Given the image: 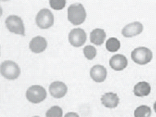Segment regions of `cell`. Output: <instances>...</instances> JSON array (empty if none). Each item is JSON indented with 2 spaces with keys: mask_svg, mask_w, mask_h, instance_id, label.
I'll list each match as a JSON object with an SVG mask.
<instances>
[{
  "mask_svg": "<svg viewBox=\"0 0 156 117\" xmlns=\"http://www.w3.org/2000/svg\"><path fill=\"white\" fill-rule=\"evenodd\" d=\"M143 25L140 22L135 21L126 25L122 30V34L126 37H132L138 35L143 31Z\"/></svg>",
  "mask_w": 156,
  "mask_h": 117,
  "instance_id": "ba28073f",
  "label": "cell"
},
{
  "mask_svg": "<svg viewBox=\"0 0 156 117\" xmlns=\"http://www.w3.org/2000/svg\"><path fill=\"white\" fill-rule=\"evenodd\" d=\"M105 48L108 51L115 52L120 48V41L116 37H110L107 40Z\"/></svg>",
  "mask_w": 156,
  "mask_h": 117,
  "instance_id": "2e32d148",
  "label": "cell"
},
{
  "mask_svg": "<svg viewBox=\"0 0 156 117\" xmlns=\"http://www.w3.org/2000/svg\"><path fill=\"white\" fill-rule=\"evenodd\" d=\"M87 40V34L84 30L81 28H75L71 30L69 34V41L73 46H82Z\"/></svg>",
  "mask_w": 156,
  "mask_h": 117,
  "instance_id": "52a82bcc",
  "label": "cell"
},
{
  "mask_svg": "<svg viewBox=\"0 0 156 117\" xmlns=\"http://www.w3.org/2000/svg\"><path fill=\"white\" fill-rule=\"evenodd\" d=\"M133 61L139 65H145L151 61L153 58L152 51L146 47H137L131 52Z\"/></svg>",
  "mask_w": 156,
  "mask_h": 117,
  "instance_id": "7a4b0ae2",
  "label": "cell"
},
{
  "mask_svg": "<svg viewBox=\"0 0 156 117\" xmlns=\"http://www.w3.org/2000/svg\"><path fill=\"white\" fill-rule=\"evenodd\" d=\"M101 101L104 106L109 108H113L119 105V98L117 94L112 92H108L103 94L101 98Z\"/></svg>",
  "mask_w": 156,
  "mask_h": 117,
  "instance_id": "4fadbf2b",
  "label": "cell"
},
{
  "mask_svg": "<svg viewBox=\"0 0 156 117\" xmlns=\"http://www.w3.org/2000/svg\"><path fill=\"white\" fill-rule=\"evenodd\" d=\"M62 109L59 106H52L46 112V117H62Z\"/></svg>",
  "mask_w": 156,
  "mask_h": 117,
  "instance_id": "ac0fdd59",
  "label": "cell"
},
{
  "mask_svg": "<svg viewBox=\"0 0 156 117\" xmlns=\"http://www.w3.org/2000/svg\"><path fill=\"white\" fill-rule=\"evenodd\" d=\"M48 43L46 39L41 36L33 37L29 43V48L34 53H41L46 49Z\"/></svg>",
  "mask_w": 156,
  "mask_h": 117,
  "instance_id": "30bf717a",
  "label": "cell"
},
{
  "mask_svg": "<svg viewBox=\"0 0 156 117\" xmlns=\"http://www.w3.org/2000/svg\"><path fill=\"white\" fill-rule=\"evenodd\" d=\"M49 5L53 9L59 10L65 7L66 0H50Z\"/></svg>",
  "mask_w": 156,
  "mask_h": 117,
  "instance_id": "ffe728a7",
  "label": "cell"
},
{
  "mask_svg": "<svg viewBox=\"0 0 156 117\" xmlns=\"http://www.w3.org/2000/svg\"><path fill=\"white\" fill-rule=\"evenodd\" d=\"M105 37H106V34L103 29L96 28L90 32V42L98 46L103 44V42L105 41Z\"/></svg>",
  "mask_w": 156,
  "mask_h": 117,
  "instance_id": "5bb4252c",
  "label": "cell"
},
{
  "mask_svg": "<svg viewBox=\"0 0 156 117\" xmlns=\"http://www.w3.org/2000/svg\"><path fill=\"white\" fill-rule=\"evenodd\" d=\"M128 61L125 55L117 54L113 55L109 60V66L115 71H122L127 66Z\"/></svg>",
  "mask_w": 156,
  "mask_h": 117,
  "instance_id": "8fae6325",
  "label": "cell"
},
{
  "mask_svg": "<svg viewBox=\"0 0 156 117\" xmlns=\"http://www.w3.org/2000/svg\"><path fill=\"white\" fill-rule=\"evenodd\" d=\"M64 117H79V115L76 112H68Z\"/></svg>",
  "mask_w": 156,
  "mask_h": 117,
  "instance_id": "44dd1931",
  "label": "cell"
},
{
  "mask_svg": "<svg viewBox=\"0 0 156 117\" xmlns=\"http://www.w3.org/2000/svg\"><path fill=\"white\" fill-rule=\"evenodd\" d=\"M1 73L7 80H15L20 74V68L12 61H4L1 64Z\"/></svg>",
  "mask_w": 156,
  "mask_h": 117,
  "instance_id": "3957f363",
  "label": "cell"
},
{
  "mask_svg": "<svg viewBox=\"0 0 156 117\" xmlns=\"http://www.w3.org/2000/svg\"><path fill=\"white\" fill-rule=\"evenodd\" d=\"M5 26L8 30L16 34L25 35L24 26L22 19L20 16L10 15L5 20Z\"/></svg>",
  "mask_w": 156,
  "mask_h": 117,
  "instance_id": "8992f818",
  "label": "cell"
},
{
  "mask_svg": "<svg viewBox=\"0 0 156 117\" xmlns=\"http://www.w3.org/2000/svg\"><path fill=\"white\" fill-rule=\"evenodd\" d=\"M33 117H39V116H37V115H36V116H33Z\"/></svg>",
  "mask_w": 156,
  "mask_h": 117,
  "instance_id": "603a6c76",
  "label": "cell"
},
{
  "mask_svg": "<svg viewBox=\"0 0 156 117\" xmlns=\"http://www.w3.org/2000/svg\"><path fill=\"white\" fill-rule=\"evenodd\" d=\"M151 115V108L147 105H140L134 111V117H150Z\"/></svg>",
  "mask_w": 156,
  "mask_h": 117,
  "instance_id": "e0dca14e",
  "label": "cell"
},
{
  "mask_svg": "<svg viewBox=\"0 0 156 117\" xmlns=\"http://www.w3.org/2000/svg\"><path fill=\"white\" fill-rule=\"evenodd\" d=\"M26 97L30 102L37 104L46 98L47 92L45 89L41 86L33 85L27 89Z\"/></svg>",
  "mask_w": 156,
  "mask_h": 117,
  "instance_id": "277c9868",
  "label": "cell"
},
{
  "mask_svg": "<svg viewBox=\"0 0 156 117\" xmlns=\"http://www.w3.org/2000/svg\"><path fill=\"white\" fill-rule=\"evenodd\" d=\"M36 24L41 29H48L54 23V16L48 9H42L35 17Z\"/></svg>",
  "mask_w": 156,
  "mask_h": 117,
  "instance_id": "5b68a950",
  "label": "cell"
},
{
  "mask_svg": "<svg viewBox=\"0 0 156 117\" xmlns=\"http://www.w3.org/2000/svg\"><path fill=\"white\" fill-rule=\"evenodd\" d=\"M48 90L52 97L55 98H61L66 95L67 92V87L63 82L55 81L50 84Z\"/></svg>",
  "mask_w": 156,
  "mask_h": 117,
  "instance_id": "9c48e42d",
  "label": "cell"
},
{
  "mask_svg": "<svg viewBox=\"0 0 156 117\" xmlns=\"http://www.w3.org/2000/svg\"><path fill=\"white\" fill-rule=\"evenodd\" d=\"M87 13L82 4H72L68 8V20L72 24L80 25L84 22Z\"/></svg>",
  "mask_w": 156,
  "mask_h": 117,
  "instance_id": "6da1fadb",
  "label": "cell"
},
{
  "mask_svg": "<svg viewBox=\"0 0 156 117\" xmlns=\"http://www.w3.org/2000/svg\"><path fill=\"white\" fill-rule=\"evenodd\" d=\"M83 54L88 60H92L97 55V51L92 45H87L83 48Z\"/></svg>",
  "mask_w": 156,
  "mask_h": 117,
  "instance_id": "d6986e66",
  "label": "cell"
},
{
  "mask_svg": "<svg viewBox=\"0 0 156 117\" xmlns=\"http://www.w3.org/2000/svg\"><path fill=\"white\" fill-rule=\"evenodd\" d=\"M151 92V86L147 82H139L134 86L133 93L135 96L137 97H144L147 96Z\"/></svg>",
  "mask_w": 156,
  "mask_h": 117,
  "instance_id": "9a60e30c",
  "label": "cell"
},
{
  "mask_svg": "<svg viewBox=\"0 0 156 117\" xmlns=\"http://www.w3.org/2000/svg\"><path fill=\"white\" fill-rule=\"evenodd\" d=\"M154 112H155V113H156V101L154 103Z\"/></svg>",
  "mask_w": 156,
  "mask_h": 117,
  "instance_id": "7402d4cb",
  "label": "cell"
},
{
  "mask_svg": "<svg viewBox=\"0 0 156 117\" xmlns=\"http://www.w3.org/2000/svg\"><path fill=\"white\" fill-rule=\"evenodd\" d=\"M90 76L95 82H103L106 79V68L101 65H95L90 70Z\"/></svg>",
  "mask_w": 156,
  "mask_h": 117,
  "instance_id": "7c38bea8",
  "label": "cell"
}]
</instances>
